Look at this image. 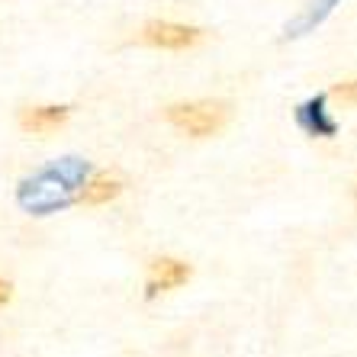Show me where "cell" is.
<instances>
[{
  "label": "cell",
  "instance_id": "obj_1",
  "mask_svg": "<svg viewBox=\"0 0 357 357\" xmlns=\"http://www.w3.org/2000/svg\"><path fill=\"white\" fill-rule=\"evenodd\" d=\"M84 181H87V161L68 158L61 165L45 167L42 174L23 187V203L36 213H49V209H61L68 203H75L81 193Z\"/></svg>",
  "mask_w": 357,
  "mask_h": 357
},
{
  "label": "cell",
  "instance_id": "obj_2",
  "mask_svg": "<svg viewBox=\"0 0 357 357\" xmlns=\"http://www.w3.org/2000/svg\"><path fill=\"white\" fill-rule=\"evenodd\" d=\"M165 116L181 132L193 135V139H206V135L219 132L225 126L229 107L219 103V100H197V103H174V107H167Z\"/></svg>",
  "mask_w": 357,
  "mask_h": 357
},
{
  "label": "cell",
  "instance_id": "obj_3",
  "mask_svg": "<svg viewBox=\"0 0 357 357\" xmlns=\"http://www.w3.org/2000/svg\"><path fill=\"white\" fill-rule=\"evenodd\" d=\"M199 39H203V29L183 26V23H167V20L149 23L139 33V42L151 45V49H193Z\"/></svg>",
  "mask_w": 357,
  "mask_h": 357
},
{
  "label": "cell",
  "instance_id": "obj_4",
  "mask_svg": "<svg viewBox=\"0 0 357 357\" xmlns=\"http://www.w3.org/2000/svg\"><path fill=\"white\" fill-rule=\"evenodd\" d=\"M190 264H183L177 258H155L149 267V296H158V293H167V290H177L183 283L190 280Z\"/></svg>",
  "mask_w": 357,
  "mask_h": 357
},
{
  "label": "cell",
  "instance_id": "obj_5",
  "mask_svg": "<svg viewBox=\"0 0 357 357\" xmlns=\"http://www.w3.org/2000/svg\"><path fill=\"white\" fill-rule=\"evenodd\" d=\"M325 100H328L325 93H319V97L306 100V103L296 109V123L303 126V132L319 135V139H332V135L338 132V123L328 116V109H325Z\"/></svg>",
  "mask_w": 357,
  "mask_h": 357
},
{
  "label": "cell",
  "instance_id": "obj_6",
  "mask_svg": "<svg viewBox=\"0 0 357 357\" xmlns=\"http://www.w3.org/2000/svg\"><path fill=\"white\" fill-rule=\"evenodd\" d=\"M68 116H71L68 107H26L20 113V126H23V132L49 135L55 129H61L68 123Z\"/></svg>",
  "mask_w": 357,
  "mask_h": 357
},
{
  "label": "cell",
  "instance_id": "obj_7",
  "mask_svg": "<svg viewBox=\"0 0 357 357\" xmlns=\"http://www.w3.org/2000/svg\"><path fill=\"white\" fill-rule=\"evenodd\" d=\"M119 193H123V181H119L116 174H93L91 181H84L81 193H77V199L81 203H87V206H100V203H109V199H116Z\"/></svg>",
  "mask_w": 357,
  "mask_h": 357
},
{
  "label": "cell",
  "instance_id": "obj_8",
  "mask_svg": "<svg viewBox=\"0 0 357 357\" xmlns=\"http://www.w3.org/2000/svg\"><path fill=\"white\" fill-rule=\"evenodd\" d=\"M335 3H338V0H312V3L299 13V17L287 26V36H306V33H312V29H316V26L335 10Z\"/></svg>",
  "mask_w": 357,
  "mask_h": 357
},
{
  "label": "cell",
  "instance_id": "obj_9",
  "mask_svg": "<svg viewBox=\"0 0 357 357\" xmlns=\"http://www.w3.org/2000/svg\"><path fill=\"white\" fill-rule=\"evenodd\" d=\"M332 97L335 100H341V103H348V107H357V81H344V84H338L332 91Z\"/></svg>",
  "mask_w": 357,
  "mask_h": 357
},
{
  "label": "cell",
  "instance_id": "obj_10",
  "mask_svg": "<svg viewBox=\"0 0 357 357\" xmlns=\"http://www.w3.org/2000/svg\"><path fill=\"white\" fill-rule=\"evenodd\" d=\"M10 296H13V287H10L7 280H0V306H3Z\"/></svg>",
  "mask_w": 357,
  "mask_h": 357
}]
</instances>
